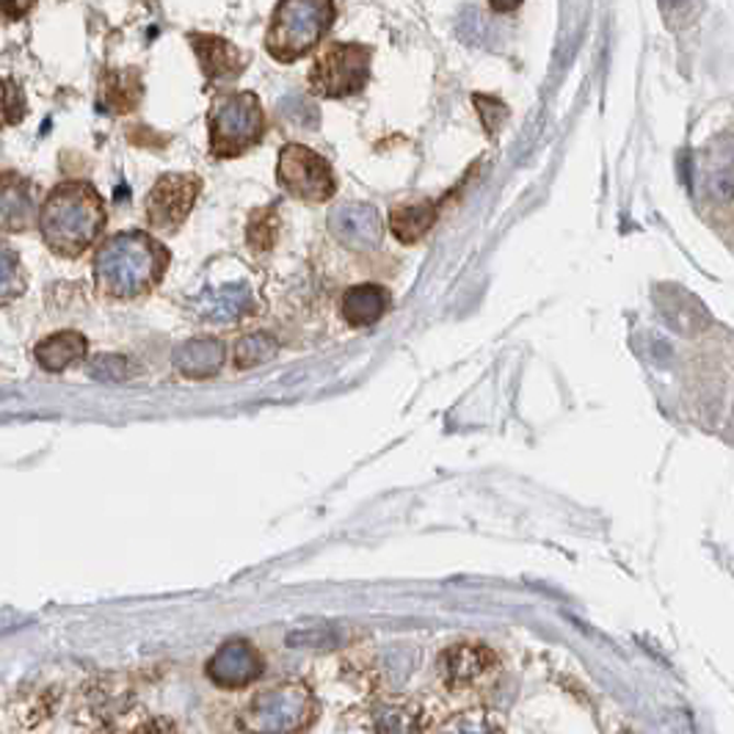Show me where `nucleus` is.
<instances>
[{
    "label": "nucleus",
    "instance_id": "nucleus-2",
    "mask_svg": "<svg viewBox=\"0 0 734 734\" xmlns=\"http://www.w3.org/2000/svg\"><path fill=\"white\" fill-rule=\"evenodd\" d=\"M103 227V196L89 182H61L47 194L39 211L42 238L61 257L83 255Z\"/></svg>",
    "mask_w": 734,
    "mask_h": 734
},
{
    "label": "nucleus",
    "instance_id": "nucleus-21",
    "mask_svg": "<svg viewBox=\"0 0 734 734\" xmlns=\"http://www.w3.org/2000/svg\"><path fill=\"white\" fill-rule=\"evenodd\" d=\"M273 353H276V342L271 337L251 335L238 342V348H235V362H238V368H255V364L268 362Z\"/></svg>",
    "mask_w": 734,
    "mask_h": 734
},
{
    "label": "nucleus",
    "instance_id": "nucleus-14",
    "mask_svg": "<svg viewBox=\"0 0 734 734\" xmlns=\"http://www.w3.org/2000/svg\"><path fill=\"white\" fill-rule=\"evenodd\" d=\"M495 666V655L484 646H455L448 650L442 657V677L448 679V685L453 688H462V685L475 682V679L484 677L489 668Z\"/></svg>",
    "mask_w": 734,
    "mask_h": 734
},
{
    "label": "nucleus",
    "instance_id": "nucleus-7",
    "mask_svg": "<svg viewBox=\"0 0 734 734\" xmlns=\"http://www.w3.org/2000/svg\"><path fill=\"white\" fill-rule=\"evenodd\" d=\"M202 191V180L196 174H163L147 196L149 227L174 233L194 211V202Z\"/></svg>",
    "mask_w": 734,
    "mask_h": 734
},
{
    "label": "nucleus",
    "instance_id": "nucleus-1",
    "mask_svg": "<svg viewBox=\"0 0 734 734\" xmlns=\"http://www.w3.org/2000/svg\"><path fill=\"white\" fill-rule=\"evenodd\" d=\"M169 266V251L147 233H120L94 257V282L116 302L142 298L153 291Z\"/></svg>",
    "mask_w": 734,
    "mask_h": 734
},
{
    "label": "nucleus",
    "instance_id": "nucleus-18",
    "mask_svg": "<svg viewBox=\"0 0 734 734\" xmlns=\"http://www.w3.org/2000/svg\"><path fill=\"white\" fill-rule=\"evenodd\" d=\"M142 100V80L133 69H114L103 80V105L114 114H127Z\"/></svg>",
    "mask_w": 734,
    "mask_h": 734
},
{
    "label": "nucleus",
    "instance_id": "nucleus-4",
    "mask_svg": "<svg viewBox=\"0 0 734 734\" xmlns=\"http://www.w3.org/2000/svg\"><path fill=\"white\" fill-rule=\"evenodd\" d=\"M213 158L229 160L249 153L266 133V114L255 91L218 94L207 114Z\"/></svg>",
    "mask_w": 734,
    "mask_h": 734
},
{
    "label": "nucleus",
    "instance_id": "nucleus-17",
    "mask_svg": "<svg viewBox=\"0 0 734 734\" xmlns=\"http://www.w3.org/2000/svg\"><path fill=\"white\" fill-rule=\"evenodd\" d=\"M437 222V205L420 202V205H400L389 213V229L400 244H417Z\"/></svg>",
    "mask_w": 734,
    "mask_h": 734
},
{
    "label": "nucleus",
    "instance_id": "nucleus-19",
    "mask_svg": "<svg viewBox=\"0 0 734 734\" xmlns=\"http://www.w3.org/2000/svg\"><path fill=\"white\" fill-rule=\"evenodd\" d=\"M25 271L20 266V257L12 249L0 246V307L12 304L25 293Z\"/></svg>",
    "mask_w": 734,
    "mask_h": 734
},
{
    "label": "nucleus",
    "instance_id": "nucleus-8",
    "mask_svg": "<svg viewBox=\"0 0 734 734\" xmlns=\"http://www.w3.org/2000/svg\"><path fill=\"white\" fill-rule=\"evenodd\" d=\"M309 707L313 701L307 690L298 685H282L262 693L251 707V715L257 718V729H298Z\"/></svg>",
    "mask_w": 734,
    "mask_h": 734
},
{
    "label": "nucleus",
    "instance_id": "nucleus-26",
    "mask_svg": "<svg viewBox=\"0 0 734 734\" xmlns=\"http://www.w3.org/2000/svg\"><path fill=\"white\" fill-rule=\"evenodd\" d=\"M674 7H682V3H688V0H671Z\"/></svg>",
    "mask_w": 734,
    "mask_h": 734
},
{
    "label": "nucleus",
    "instance_id": "nucleus-13",
    "mask_svg": "<svg viewBox=\"0 0 734 734\" xmlns=\"http://www.w3.org/2000/svg\"><path fill=\"white\" fill-rule=\"evenodd\" d=\"M389 307V293L382 285H357L346 291L340 304L342 320L353 329L359 326H373L376 320L384 318Z\"/></svg>",
    "mask_w": 734,
    "mask_h": 734
},
{
    "label": "nucleus",
    "instance_id": "nucleus-12",
    "mask_svg": "<svg viewBox=\"0 0 734 734\" xmlns=\"http://www.w3.org/2000/svg\"><path fill=\"white\" fill-rule=\"evenodd\" d=\"M34 191L18 171L0 174V233H25L34 222Z\"/></svg>",
    "mask_w": 734,
    "mask_h": 734
},
{
    "label": "nucleus",
    "instance_id": "nucleus-5",
    "mask_svg": "<svg viewBox=\"0 0 734 734\" xmlns=\"http://www.w3.org/2000/svg\"><path fill=\"white\" fill-rule=\"evenodd\" d=\"M373 50L364 45H329L309 69V89L320 98H351L371 80Z\"/></svg>",
    "mask_w": 734,
    "mask_h": 734
},
{
    "label": "nucleus",
    "instance_id": "nucleus-3",
    "mask_svg": "<svg viewBox=\"0 0 734 734\" xmlns=\"http://www.w3.org/2000/svg\"><path fill=\"white\" fill-rule=\"evenodd\" d=\"M335 0H280L266 34L268 56L293 64L307 56L335 25Z\"/></svg>",
    "mask_w": 734,
    "mask_h": 734
},
{
    "label": "nucleus",
    "instance_id": "nucleus-22",
    "mask_svg": "<svg viewBox=\"0 0 734 734\" xmlns=\"http://www.w3.org/2000/svg\"><path fill=\"white\" fill-rule=\"evenodd\" d=\"M240 291H244V287H224L222 293H216L207 315H211L213 320H229L238 318L240 313H246V307H249V296Z\"/></svg>",
    "mask_w": 734,
    "mask_h": 734
},
{
    "label": "nucleus",
    "instance_id": "nucleus-9",
    "mask_svg": "<svg viewBox=\"0 0 734 734\" xmlns=\"http://www.w3.org/2000/svg\"><path fill=\"white\" fill-rule=\"evenodd\" d=\"M329 229L348 249H376L384 238V222L371 205H342L329 216Z\"/></svg>",
    "mask_w": 734,
    "mask_h": 734
},
{
    "label": "nucleus",
    "instance_id": "nucleus-24",
    "mask_svg": "<svg viewBox=\"0 0 734 734\" xmlns=\"http://www.w3.org/2000/svg\"><path fill=\"white\" fill-rule=\"evenodd\" d=\"M473 103L481 109V120H484L486 133L495 136V133L502 127V122L508 120V109L497 98H486V94H475Z\"/></svg>",
    "mask_w": 734,
    "mask_h": 734
},
{
    "label": "nucleus",
    "instance_id": "nucleus-11",
    "mask_svg": "<svg viewBox=\"0 0 734 734\" xmlns=\"http://www.w3.org/2000/svg\"><path fill=\"white\" fill-rule=\"evenodd\" d=\"M189 39L194 45L196 58H200L202 72L211 83H227L246 69V56L233 42L211 34H191Z\"/></svg>",
    "mask_w": 734,
    "mask_h": 734
},
{
    "label": "nucleus",
    "instance_id": "nucleus-15",
    "mask_svg": "<svg viewBox=\"0 0 734 734\" xmlns=\"http://www.w3.org/2000/svg\"><path fill=\"white\" fill-rule=\"evenodd\" d=\"M86 351H89V346H86L83 335H78V331H56V335L45 337L34 348V357L45 371L61 373L67 371L69 364L86 359Z\"/></svg>",
    "mask_w": 734,
    "mask_h": 734
},
{
    "label": "nucleus",
    "instance_id": "nucleus-25",
    "mask_svg": "<svg viewBox=\"0 0 734 734\" xmlns=\"http://www.w3.org/2000/svg\"><path fill=\"white\" fill-rule=\"evenodd\" d=\"M489 3H492V9H495V12L508 14V12H513V9L522 7L524 0H489Z\"/></svg>",
    "mask_w": 734,
    "mask_h": 734
},
{
    "label": "nucleus",
    "instance_id": "nucleus-16",
    "mask_svg": "<svg viewBox=\"0 0 734 734\" xmlns=\"http://www.w3.org/2000/svg\"><path fill=\"white\" fill-rule=\"evenodd\" d=\"M224 346L218 340H191L182 342L174 351V364L182 376L207 379L224 364Z\"/></svg>",
    "mask_w": 734,
    "mask_h": 734
},
{
    "label": "nucleus",
    "instance_id": "nucleus-6",
    "mask_svg": "<svg viewBox=\"0 0 734 734\" xmlns=\"http://www.w3.org/2000/svg\"><path fill=\"white\" fill-rule=\"evenodd\" d=\"M276 180L291 196L304 202H326L335 196L337 180L329 160L304 144H287L280 153Z\"/></svg>",
    "mask_w": 734,
    "mask_h": 734
},
{
    "label": "nucleus",
    "instance_id": "nucleus-20",
    "mask_svg": "<svg viewBox=\"0 0 734 734\" xmlns=\"http://www.w3.org/2000/svg\"><path fill=\"white\" fill-rule=\"evenodd\" d=\"M89 376L94 382L120 384L131 376V362L125 357H120V353H100V357L91 359Z\"/></svg>",
    "mask_w": 734,
    "mask_h": 734
},
{
    "label": "nucleus",
    "instance_id": "nucleus-23",
    "mask_svg": "<svg viewBox=\"0 0 734 734\" xmlns=\"http://www.w3.org/2000/svg\"><path fill=\"white\" fill-rule=\"evenodd\" d=\"M273 240H276V216L271 213V207H266V211L251 216L249 244H251V249L268 251L273 246Z\"/></svg>",
    "mask_w": 734,
    "mask_h": 734
},
{
    "label": "nucleus",
    "instance_id": "nucleus-10",
    "mask_svg": "<svg viewBox=\"0 0 734 734\" xmlns=\"http://www.w3.org/2000/svg\"><path fill=\"white\" fill-rule=\"evenodd\" d=\"M262 671V660L257 650L246 641H233L224 644L216 655L207 663V677L218 685V688H246L255 682Z\"/></svg>",
    "mask_w": 734,
    "mask_h": 734
}]
</instances>
